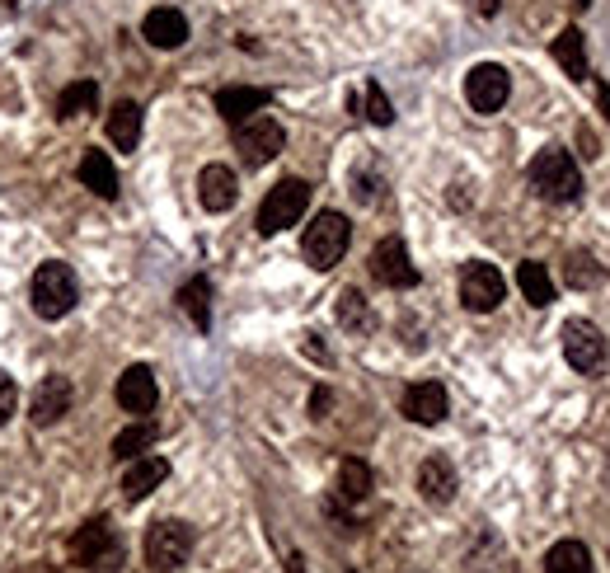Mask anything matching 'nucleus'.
<instances>
[{
	"label": "nucleus",
	"mask_w": 610,
	"mask_h": 573,
	"mask_svg": "<svg viewBox=\"0 0 610 573\" xmlns=\"http://www.w3.org/2000/svg\"><path fill=\"white\" fill-rule=\"evenodd\" d=\"M29 296H33V310H38L43 320H66V315L76 310V301H80V287H76L71 264H61V259L43 264L38 273H33Z\"/></svg>",
	"instance_id": "nucleus-1"
},
{
	"label": "nucleus",
	"mask_w": 610,
	"mask_h": 573,
	"mask_svg": "<svg viewBox=\"0 0 610 573\" xmlns=\"http://www.w3.org/2000/svg\"><path fill=\"white\" fill-rule=\"evenodd\" d=\"M531 188L545 202H573L582 193V174L564 146H545L531 160Z\"/></svg>",
	"instance_id": "nucleus-2"
},
{
	"label": "nucleus",
	"mask_w": 610,
	"mask_h": 573,
	"mask_svg": "<svg viewBox=\"0 0 610 573\" xmlns=\"http://www.w3.org/2000/svg\"><path fill=\"white\" fill-rule=\"evenodd\" d=\"M348 240H352V226L343 212H320V217L305 226V264L320 268V273H329V268L343 264V254H348Z\"/></svg>",
	"instance_id": "nucleus-3"
},
{
	"label": "nucleus",
	"mask_w": 610,
	"mask_h": 573,
	"mask_svg": "<svg viewBox=\"0 0 610 573\" xmlns=\"http://www.w3.org/2000/svg\"><path fill=\"white\" fill-rule=\"evenodd\" d=\"M118 559H122V541H118V531H113L108 517H94V522H85V527L71 536V564H80V569L113 573Z\"/></svg>",
	"instance_id": "nucleus-4"
},
{
	"label": "nucleus",
	"mask_w": 610,
	"mask_h": 573,
	"mask_svg": "<svg viewBox=\"0 0 610 573\" xmlns=\"http://www.w3.org/2000/svg\"><path fill=\"white\" fill-rule=\"evenodd\" d=\"M193 527L188 522H179V517H165V522H155L151 531H146V564H151L155 573H174L188 564V555H193Z\"/></svg>",
	"instance_id": "nucleus-5"
},
{
	"label": "nucleus",
	"mask_w": 610,
	"mask_h": 573,
	"mask_svg": "<svg viewBox=\"0 0 610 573\" xmlns=\"http://www.w3.org/2000/svg\"><path fill=\"white\" fill-rule=\"evenodd\" d=\"M282 146H287V132H282V123L268 118V113H254L249 123L235 127V151H240V160L249 170H263L268 160H277Z\"/></svg>",
	"instance_id": "nucleus-6"
},
{
	"label": "nucleus",
	"mask_w": 610,
	"mask_h": 573,
	"mask_svg": "<svg viewBox=\"0 0 610 573\" xmlns=\"http://www.w3.org/2000/svg\"><path fill=\"white\" fill-rule=\"evenodd\" d=\"M305 207H310V184L305 179H282L277 188H268V198L259 207V235H277L296 226L305 217Z\"/></svg>",
	"instance_id": "nucleus-7"
},
{
	"label": "nucleus",
	"mask_w": 610,
	"mask_h": 573,
	"mask_svg": "<svg viewBox=\"0 0 610 573\" xmlns=\"http://www.w3.org/2000/svg\"><path fill=\"white\" fill-rule=\"evenodd\" d=\"M507 296V282L503 273L493 264H484V259H474V264L460 268V301H465V310H479V315H488V310H498Z\"/></svg>",
	"instance_id": "nucleus-8"
},
{
	"label": "nucleus",
	"mask_w": 610,
	"mask_h": 573,
	"mask_svg": "<svg viewBox=\"0 0 610 573\" xmlns=\"http://www.w3.org/2000/svg\"><path fill=\"white\" fill-rule=\"evenodd\" d=\"M507 94H512V76L498 62H479L465 76V104L474 113H498L507 104Z\"/></svg>",
	"instance_id": "nucleus-9"
},
{
	"label": "nucleus",
	"mask_w": 610,
	"mask_h": 573,
	"mask_svg": "<svg viewBox=\"0 0 610 573\" xmlns=\"http://www.w3.org/2000/svg\"><path fill=\"white\" fill-rule=\"evenodd\" d=\"M564 357L573 372H596L606 362V339L592 320H568L564 325Z\"/></svg>",
	"instance_id": "nucleus-10"
},
{
	"label": "nucleus",
	"mask_w": 610,
	"mask_h": 573,
	"mask_svg": "<svg viewBox=\"0 0 610 573\" xmlns=\"http://www.w3.org/2000/svg\"><path fill=\"white\" fill-rule=\"evenodd\" d=\"M371 278L385 282V287H418V268L409 264V249H404L399 235H390V240L371 249Z\"/></svg>",
	"instance_id": "nucleus-11"
},
{
	"label": "nucleus",
	"mask_w": 610,
	"mask_h": 573,
	"mask_svg": "<svg viewBox=\"0 0 610 573\" xmlns=\"http://www.w3.org/2000/svg\"><path fill=\"white\" fill-rule=\"evenodd\" d=\"M268 104H273V90H263V85H226V90H216V113L235 127L249 123Z\"/></svg>",
	"instance_id": "nucleus-12"
},
{
	"label": "nucleus",
	"mask_w": 610,
	"mask_h": 573,
	"mask_svg": "<svg viewBox=\"0 0 610 573\" xmlns=\"http://www.w3.org/2000/svg\"><path fill=\"white\" fill-rule=\"evenodd\" d=\"M399 409H404V419L432 428V423L446 419V386H442V381H413V386L404 390Z\"/></svg>",
	"instance_id": "nucleus-13"
},
{
	"label": "nucleus",
	"mask_w": 610,
	"mask_h": 573,
	"mask_svg": "<svg viewBox=\"0 0 610 573\" xmlns=\"http://www.w3.org/2000/svg\"><path fill=\"white\" fill-rule=\"evenodd\" d=\"M118 404L127 409V414H151L155 404H160V386H155V372L151 367H127V372L118 376Z\"/></svg>",
	"instance_id": "nucleus-14"
},
{
	"label": "nucleus",
	"mask_w": 610,
	"mask_h": 573,
	"mask_svg": "<svg viewBox=\"0 0 610 573\" xmlns=\"http://www.w3.org/2000/svg\"><path fill=\"white\" fill-rule=\"evenodd\" d=\"M141 38L160 52H174V47L188 43V19L174 10V5H155L151 15L141 19Z\"/></svg>",
	"instance_id": "nucleus-15"
},
{
	"label": "nucleus",
	"mask_w": 610,
	"mask_h": 573,
	"mask_svg": "<svg viewBox=\"0 0 610 573\" xmlns=\"http://www.w3.org/2000/svg\"><path fill=\"white\" fill-rule=\"evenodd\" d=\"M165 480H169V461H165V456H137V461H127V475H122V498H127V503H141V498H151Z\"/></svg>",
	"instance_id": "nucleus-16"
},
{
	"label": "nucleus",
	"mask_w": 610,
	"mask_h": 573,
	"mask_svg": "<svg viewBox=\"0 0 610 573\" xmlns=\"http://www.w3.org/2000/svg\"><path fill=\"white\" fill-rule=\"evenodd\" d=\"M198 198L207 212H230L235 198H240V184H235V170L230 165H207L198 174Z\"/></svg>",
	"instance_id": "nucleus-17"
},
{
	"label": "nucleus",
	"mask_w": 610,
	"mask_h": 573,
	"mask_svg": "<svg viewBox=\"0 0 610 573\" xmlns=\"http://www.w3.org/2000/svg\"><path fill=\"white\" fill-rule=\"evenodd\" d=\"M456 489H460L456 465L446 461V456H427V461L418 465V494H423L427 503H451Z\"/></svg>",
	"instance_id": "nucleus-18"
},
{
	"label": "nucleus",
	"mask_w": 610,
	"mask_h": 573,
	"mask_svg": "<svg viewBox=\"0 0 610 573\" xmlns=\"http://www.w3.org/2000/svg\"><path fill=\"white\" fill-rule=\"evenodd\" d=\"M71 400H76V390H71V381H66V376H47L43 386L33 390V404H29L33 423H57L61 414L71 409Z\"/></svg>",
	"instance_id": "nucleus-19"
},
{
	"label": "nucleus",
	"mask_w": 610,
	"mask_h": 573,
	"mask_svg": "<svg viewBox=\"0 0 610 573\" xmlns=\"http://www.w3.org/2000/svg\"><path fill=\"white\" fill-rule=\"evenodd\" d=\"M80 184L90 188L94 198H104V202H113L118 198V170H113V160H108L104 151H85L80 155Z\"/></svg>",
	"instance_id": "nucleus-20"
},
{
	"label": "nucleus",
	"mask_w": 610,
	"mask_h": 573,
	"mask_svg": "<svg viewBox=\"0 0 610 573\" xmlns=\"http://www.w3.org/2000/svg\"><path fill=\"white\" fill-rule=\"evenodd\" d=\"M174 301H179V310L193 320V329H202V334L212 329V282L207 278H188Z\"/></svg>",
	"instance_id": "nucleus-21"
},
{
	"label": "nucleus",
	"mask_w": 610,
	"mask_h": 573,
	"mask_svg": "<svg viewBox=\"0 0 610 573\" xmlns=\"http://www.w3.org/2000/svg\"><path fill=\"white\" fill-rule=\"evenodd\" d=\"M108 141L118 146V151H137L141 146V109L132 99H122L108 109Z\"/></svg>",
	"instance_id": "nucleus-22"
},
{
	"label": "nucleus",
	"mask_w": 610,
	"mask_h": 573,
	"mask_svg": "<svg viewBox=\"0 0 610 573\" xmlns=\"http://www.w3.org/2000/svg\"><path fill=\"white\" fill-rule=\"evenodd\" d=\"M549 52H554V62L564 66L568 80H587V38H582V29H564Z\"/></svg>",
	"instance_id": "nucleus-23"
},
{
	"label": "nucleus",
	"mask_w": 610,
	"mask_h": 573,
	"mask_svg": "<svg viewBox=\"0 0 610 573\" xmlns=\"http://www.w3.org/2000/svg\"><path fill=\"white\" fill-rule=\"evenodd\" d=\"M545 573H592V555L582 541H554L545 555Z\"/></svg>",
	"instance_id": "nucleus-24"
},
{
	"label": "nucleus",
	"mask_w": 610,
	"mask_h": 573,
	"mask_svg": "<svg viewBox=\"0 0 610 573\" xmlns=\"http://www.w3.org/2000/svg\"><path fill=\"white\" fill-rule=\"evenodd\" d=\"M94 104H99V85H94V80H76V85H66V90L57 94V118L71 123L80 113H94Z\"/></svg>",
	"instance_id": "nucleus-25"
},
{
	"label": "nucleus",
	"mask_w": 610,
	"mask_h": 573,
	"mask_svg": "<svg viewBox=\"0 0 610 573\" xmlns=\"http://www.w3.org/2000/svg\"><path fill=\"white\" fill-rule=\"evenodd\" d=\"M155 437H160V428H155L151 419L132 423V428H122L118 437H113V461H137L146 447H155Z\"/></svg>",
	"instance_id": "nucleus-26"
},
{
	"label": "nucleus",
	"mask_w": 610,
	"mask_h": 573,
	"mask_svg": "<svg viewBox=\"0 0 610 573\" xmlns=\"http://www.w3.org/2000/svg\"><path fill=\"white\" fill-rule=\"evenodd\" d=\"M338 498H343V503L371 498V465L357 461V456H348V461L338 465Z\"/></svg>",
	"instance_id": "nucleus-27"
},
{
	"label": "nucleus",
	"mask_w": 610,
	"mask_h": 573,
	"mask_svg": "<svg viewBox=\"0 0 610 573\" xmlns=\"http://www.w3.org/2000/svg\"><path fill=\"white\" fill-rule=\"evenodd\" d=\"M517 287L531 306H549V301H554V278H549V268L535 264V259H526V264L517 268Z\"/></svg>",
	"instance_id": "nucleus-28"
},
{
	"label": "nucleus",
	"mask_w": 610,
	"mask_h": 573,
	"mask_svg": "<svg viewBox=\"0 0 610 573\" xmlns=\"http://www.w3.org/2000/svg\"><path fill=\"white\" fill-rule=\"evenodd\" d=\"M338 320H343V329H352V334H371V306H366V296L362 292H343L338 296Z\"/></svg>",
	"instance_id": "nucleus-29"
},
{
	"label": "nucleus",
	"mask_w": 610,
	"mask_h": 573,
	"mask_svg": "<svg viewBox=\"0 0 610 573\" xmlns=\"http://www.w3.org/2000/svg\"><path fill=\"white\" fill-rule=\"evenodd\" d=\"M362 109H366V123H376V127H390V123H395V109H390V99H385L381 80H366Z\"/></svg>",
	"instance_id": "nucleus-30"
},
{
	"label": "nucleus",
	"mask_w": 610,
	"mask_h": 573,
	"mask_svg": "<svg viewBox=\"0 0 610 573\" xmlns=\"http://www.w3.org/2000/svg\"><path fill=\"white\" fill-rule=\"evenodd\" d=\"M564 273H568V282H573L578 292H587V287H596V282H601V264H596L592 254H573Z\"/></svg>",
	"instance_id": "nucleus-31"
},
{
	"label": "nucleus",
	"mask_w": 610,
	"mask_h": 573,
	"mask_svg": "<svg viewBox=\"0 0 610 573\" xmlns=\"http://www.w3.org/2000/svg\"><path fill=\"white\" fill-rule=\"evenodd\" d=\"M15 409H19V386H15V376L0 372V423L15 419Z\"/></svg>",
	"instance_id": "nucleus-32"
},
{
	"label": "nucleus",
	"mask_w": 610,
	"mask_h": 573,
	"mask_svg": "<svg viewBox=\"0 0 610 573\" xmlns=\"http://www.w3.org/2000/svg\"><path fill=\"white\" fill-rule=\"evenodd\" d=\"M592 94H596V109L606 113V123H610V80L596 76V80H592Z\"/></svg>",
	"instance_id": "nucleus-33"
},
{
	"label": "nucleus",
	"mask_w": 610,
	"mask_h": 573,
	"mask_svg": "<svg viewBox=\"0 0 610 573\" xmlns=\"http://www.w3.org/2000/svg\"><path fill=\"white\" fill-rule=\"evenodd\" d=\"M578 146H582V155H587V160H596V155H601V141L592 137V127H578Z\"/></svg>",
	"instance_id": "nucleus-34"
},
{
	"label": "nucleus",
	"mask_w": 610,
	"mask_h": 573,
	"mask_svg": "<svg viewBox=\"0 0 610 573\" xmlns=\"http://www.w3.org/2000/svg\"><path fill=\"white\" fill-rule=\"evenodd\" d=\"M329 404H334V395L320 386L315 395H310V414H315V419H324V414H329Z\"/></svg>",
	"instance_id": "nucleus-35"
},
{
	"label": "nucleus",
	"mask_w": 610,
	"mask_h": 573,
	"mask_svg": "<svg viewBox=\"0 0 610 573\" xmlns=\"http://www.w3.org/2000/svg\"><path fill=\"white\" fill-rule=\"evenodd\" d=\"M474 5H479V15H498V5H503V0H474Z\"/></svg>",
	"instance_id": "nucleus-36"
},
{
	"label": "nucleus",
	"mask_w": 610,
	"mask_h": 573,
	"mask_svg": "<svg viewBox=\"0 0 610 573\" xmlns=\"http://www.w3.org/2000/svg\"><path fill=\"white\" fill-rule=\"evenodd\" d=\"M287 569H291V573H305V569H301V559H296V555H291V564H287Z\"/></svg>",
	"instance_id": "nucleus-37"
},
{
	"label": "nucleus",
	"mask_w": 610,
	"mask_h": 573,
	"mask_svg": "<svg viewBox=\"0 0 610 573\" xmlns=\"http://www.w3.org/2000/svg\"><path fill=\"white\" fill-rule=\"evenodd\" d=\"M5 5H19V0H5Z\"/></svg>",
	"instance_id": "nucleus-38"
}]
</instances>
